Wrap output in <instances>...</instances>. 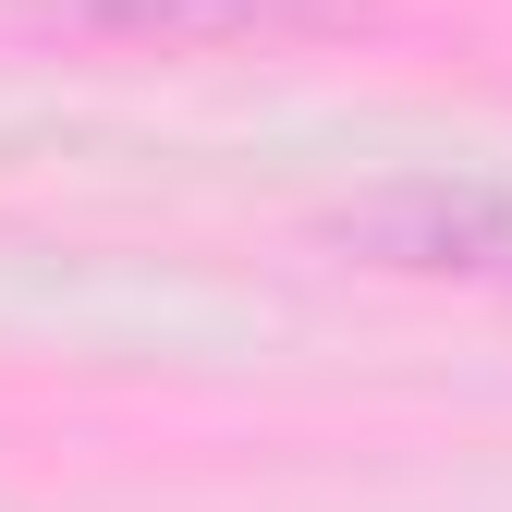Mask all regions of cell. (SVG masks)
<instances>
[{
  "mask_svg": "<svg viewBox=\"0 0 512 512\" xmlns=\"http://www.w3.org/2000/svg\"><path fill=\"white\" fill-rule=\"evenodd\" d=\"M342 0H74V25H110V37H269V25H317Z\"/></svg>",
  "mask_w": 512,
  "mask_h": 512,
  "instance_id": "obj_2",
  "label": "cell"
},
{
  "mask_svg": "<svg viewBox=\"0 0 512 512\" xmlns=\"http://www.w3.org/2000/svg\"><path fill=\"white\" fill-rule=\"evenodd\" d=\"M342 244L391 256V269H464V281H512V196L488 183H403L342 220Z\"/></svg>",
  "mask_w": 512,
  "mask_h": 512,
  "instance_id": "obj_1",
  "label": "cell"
}]
</instances>
